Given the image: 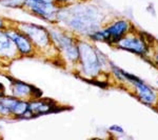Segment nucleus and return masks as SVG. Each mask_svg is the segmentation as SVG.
Returning <instances> with one entry per match:
<instances>
[{"instance_id": "obj_1", "label": "nucleus", "mask_w": 158, "mask_h": 140, "mask_svg": "<svg viewBox=\"0 0 158 140\" xmlns=\"http://www.w3.org/2000/svg\"><path fill=\"white\" fill-rule=\"evenodd\" d=\"M62 23L70 32L90 36L99 30L98 13L95 7L80 6L78 3L60 6L57 14V24Z\"/></svg>"}, {"instance_id": "obj_2", "label": "nucleus", "mask_w": 158, "mask_h": 140, "mask_svg": "<svg viewBox=\"0 0 158 140\" xmlns=\"http://www.w3.org/2000/svg\"><path fill=\"white\" fill-rule=\"evenodd\" d=\"M48 30L55 49L58 51L61 59L64 60V63L77 64L79 60L77 39L72 36L70 31L61 29L57 24H52Z\"/></svg>"}, {"instance_id": "obj_3", "label": "nucleus", "mask_w": 158, "mask_h": 140, "mask_svg": "<svg viewBox=\"0 0 158 140\" xmlns=\"http://www.w3.org/2000/svg\"><path fill=\"white\" fill-rule=\"evenodd\" d=\"M11 22L15 27H17L19 31L24 33L30 38L31 41L33 42V44L36 47L38 56H42V55L47 56L48 54L50 56H55L54 54H52V52L59 55L58 51L55 49L54 44H53L52 40H51L49 30L47 27L35 23H30V22H18V21L17 22L11 21ZM55 57H57V56H55Z\"/></svg>"}, {"instance_id": "obj_4", "label": "nucleus", "mask_w": 158, "mask_h": 140, "mask_svg": "<svg viewBox=\"0 0 158 140\" xmlns=\"http://www.w3.org/2000/svg\"><path fill=\"white\" fill-rule=\"evenodd\" d=\"M60 6L55 0H24L22 10L33 16L49 22L50 24H57V14Z\"/></svg>"}, {"instance_id": "obj_5", "label": "nucleus", "mask_w": 158, "mask_h": 140, "mask_svg": "<svg viewBox=\"0 0 158 140\" xmlns=\"http://www.w3.org/2000/svg\"><path fill=\"white\" fill-rule=\"evenodd\" d=\"M79 49V60L81 68H82L83 74H85L89 77H95L101 71L102 62H101L99 52L96 51L89 44L88 42L79 40L78 41Z\"/></svg>"}, {"instance_id": "obj_6", "label": "nucleus", "mask_w": 158, "mask_h": 140, "mask_svg": "<svg viewBox=\"0 0 158 140\" xmlns=\"http://www.w3.org/2000/svg\"><path fill=\"white\" fill-rule=\"evenodd\" d=\"M7 34L12 38L13 42H14L16 50L20 55V57H34V56H38L37 50L31 39L24 33L19 31L14 25L10 24V27L6 29Z\"/></svg>"}, {"instance_id": "obj_7", "label": "nucleus", "mask_w": 158, "mask_h": 140, "mask_svg": "<svg viewBox=\"0 0 158 140\" xmlns=\"http://www.w3.org/2000/svg\"><path fill=\"white\" fill-rule=\"evenodd\" d=\"M21 58L6 30H0V63H10Z\"/></svg>"}, {"instance_id": "obj_8", "label": "nucleus", "mask_w": 158, "mask_h": 140, "mask_svg": "<svg viewBox=\"0 0 158 140\" xmlns=\"http://www.w3.org/2000/svg\"><path fill=\"white\" fill-rule=\"evenodd\" d=\"M12 96L22 99V100H33V99L42 98V92L36 86L29 83L22 82L20 80L12 81Z\"/></svg>"}, {"instance_id": "obj_9", "label": "nucleus", "mask_w": 158, "mask_h": 140, "mask_svg": "<svg viewBox=\"0 0 158 140\" xmlns=\"http://www.w3.org/2000/svg\"><path fill=\"white\" fill-rule=\"evenodd\" d=\"M113 68H114V71H115V73L117 74V75H119L121 78H126V79H128L130 82H132L135 86H136L137 92H138V95H139V97L141 98V100H143L144 102H147V103L154 102L155 95L149 86H147L143 82H142V81L137 79L136 77H134V76L123 72V71H120L116 67H113Z\"/></svg>"}, {"instance_id": "obj_10", "label": "nucleus", "mask_w": 158, "mask_h": 140, "mask_svg": "<svg viewBox=\"0 0 158 140\" xmlns=\"http://www.w3.org/2000/svg\"><path fill=\"white\" fill-rule=\"evenodd\" d=\"M57 104L52 100H48V99H33L29 101V109L35 116L45 115L51 112H54L55 109H57Z\"/></svg>"}, {"instance_id": "obj_11", "label": "nucleus", "mask_w": 158, "mask_h": 140, "mask_svg": "<svg viewBox=\"0 0 158 140\" xmlns=\"http://www.w3.org/2000/svg\"><path fill=\"white\" fill-rule=\"evenodd\" d=\"M117 47H121V49L131 51L134 53H138V54H144L147 52V45L142 40L138 38H123L122 37L118 42L116 43Z\"/></svg>"}, {"instance_id": "obj_12", "label": "nucleus", "mask_w": 158, "mask_h": 140, "mask_svg": "<svg viewBox=\"0 0 158 140\" xmlns=\"http://www.w3.org/2000/svg\"><path fill=\"white\" fill-rule=\"evenodd\" d=\"M24 0H6V1L0 2L6 7H13V9H22L23 7Z\"/></svg>"}, {"instance_id": "obj_13", "label": "nucleus", "mask_w": 158, "mask_h": 140, "mask_svg": "<svg viewBox=\"0 0 158 140\" xmlns=\"http://www.w3.org/2000/svg\"><path fill=\"white\" fill-rule=\"evenodd\" d=\"M80 0H55V2L58 4L59 6H71V4H75L78 3Z\"/></svg>"}, {"instance_id": "obj_14", "label": "nucleus", "mask_w": 158, "mask_h": 140, "mask_svg": "<svg viewBox=\"0 0 158 140\" xmlns=\"http://www.w3.org/2000/svg\"><path fill=\"white\" fill-rule=\"evenodd\" d=\"M11 24V21H7L3 17H0V30H6Z\"/></svg>"}, {"instance_id": "obj_15", "label": "nucleus", "mask_w": 158, "mask_h": 140, "mask_svg": "<svg viewBox=\"0 0 158 140\" xmlns=\"http://www.w3.org/2000/svg\"><path fill=\"white\" fill-rule=\"evenodd\" d=\"M6 95V86L2 82H0V97Z\"/></svg>"}, {"instance_id": "obj_16", "label": "nucleus", "mask_w": 158, "mask_h": 140, "mask_svg": "<svg viewBox=\"0 0 158 140\" xmlns=\"http://www.w3.org/2000/svg\"><path fill=\"white\" fill-rule=\"evenodd\" d=\"M3 1H6V0H0V2H3Z\"/></svg>"}, {"instance_id": "obj_17", "label": "nucleus", "mask_w": 158, "mask_h": 140, "mask_svg": "<svg viewBox=\"0 0 158 140\" xmlns=\"http://www.w3.org/2000/svg\"><path fill=\"white\" fill-rule=\"evenodd\" d=\"M157 59H158V55H157Z\"/></svg>"}, {"instance_id": "obj_18", "label": "nucleus", "mask_w": 158, "mask_h": 140, "mask_svg": "<svg viewBox=\"0 0 158 140\" xmlns=\"http://www.w3.org/2000/svg\"><path fill=\"white\" fill-rule=\"evenodd\" d=\"M0 64H1V63H0Z\"/></svg>"}]
</instances>
